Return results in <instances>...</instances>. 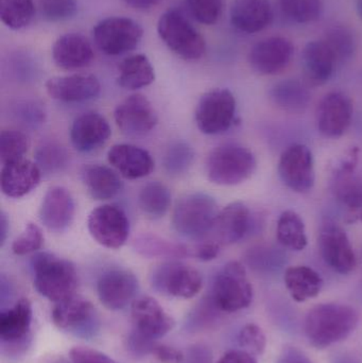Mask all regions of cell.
I'll return each instance as SVG.
<instances>
[{
  "label": "cell",
  "instance_id": "cell-47",
  "mask_svg": "<svg viewBox=\"0 0 362 363\" xmlns=\"http://www.w3.org/2000/svg\"><path fill=\"white\" fill-rule=\"evenodd\" d=\"M14 113L21 123L29 127H38L44 123L46 118L44 106L35 100L18 102L15 106Z\"/></svg>",
  "mask_w": 362,
  "mask_h": 363
},
{
  "label": "cell",
  "instance_id": "cell-48",
  "mask_svg": "<svg viewBox=\"0 0 362 363\" xmlns=\"http://www.w3.org/2000/svg\"><path fill=\"white\" fill-rule=\"evenodd\" d=\"M69 356L74 363H116L106 354L89 347H74L70 350Z\"/></svg>",
  "mask_w": 362,
  "mask_h": 363
},
{
  "label": "cell",
  "instance_id": "cell-9",
  "mask_svg": "<svg viewBox=\"0 0 362 363\" xmlns=\"http://www.w3.org/2000/svg\"><path fill=\"white\" fill-rule=\"evenodd\" d=\"M151 284L157 291L179 298H191L202 289L199 271L179 262L159 264L151 274Z\"/></svg>",
  "mask_w": 362,
  "mask_h": 363
},
{
  "label": "cell",
  "instance_id": "cell-3",
  "mask_svg": "<svg viewBox=\"0 0 362 363\" xmlns=\"http://www.w3.org/2000/svg\"><path fill=\"white\" fill-rule=\"evenodd\" d=\"M218 213L213 196L201 192L187 194L176 203L172 225L185 238L202 239L212 232Z\"/></svg>",
  "mask_w": 362,
  "mask_h": 363
},
{
  "label": "cell",
  "instance_id": "cell-8",
  "mask_svg": "<svg viewBox=\"0 0 362 363\" xmlns=\"http://www.w3.org/2000/svg\"><path fill=\"white\" fill-rule=\"evenodd\" d=\"M236 99L227 89H215L202 96L196 110V123L202 133L216 135L227 131L235 119Z\"/></svg>",
  "mask_w": 362,
  "mask_h": 363
},
{
  "label": "cell",
  "instance_id": "cell-30",
  "mask_svg": "<svg viewBox=\"0 0 362 363\" xmlns=\"http://www.w3.org/2000/svg\"><path fill=\"white\" fill-rule=\"evenodd\" d=\"M82 181L91 198L110 200L123 189V182L118 174L103 165H89L83 168Z\"/></svg>",
  "mask_w": 362,
  "mask_h": 363
},
{
  "label": "cell",
  "instance_id": "cell-38",
  "mask_svg": "<svg viewBox=\"0 0 362 363\" xmlns=\"http://www.w3.org/2000/svg\"><path fill=\"white\" fill-rule=\"evenodd\" d=\"M35 14L33 0H0L2 23L13 30L27 27Z\"/></svg>",
  "mask_w": 362,
  "mask_h": 363
},
{
  "label": "cell",
  "instance_id": "cell-27",
  "mask_svg": "<svg viewBox=\"0 0 362 363\" xmlns=\"http://www.w3.org/2000/svg\"><path fill=\"white\" fill-rule=\"evenodd\" d=\"M33 311L28 298H21L0 313V339L2 345L16 347L27 340L31 328Z\"/></svg>",
  "mask_w": 362,
  "mask_h": 363
},
{
  "label": "cell",
  "instance_id": "cell-18",
  "mask_svg": "<svg viewBox=\"0 0 362 363\" xmlns=\"http://www.w3.org/2000/svg\"><path fill=\"white\" fill-rule=\"evenodd\" d=\"M46 91L53 99L74 104L97 97L101 91V85L93 74H72L49 79L46 82Z\"/></svg>",
  "mask_w": 362,
  "mask_h": 363
},
{
  "label": "cell",
  "instance_id": "cell-39",
  "mask_svg": "<svg viewBox=\"0 0 362 363\" xmlns=\"http://www.w3.org/2000/svg\"><path fill=\"white\" fill-rule=\"evenodd\" d=\"M35 157L36 165L42 174H59L69 163V155L66 149L55 143H46L38 147Z\"/></svg>",
  "mask_w": 362,
  "mask_h": 363
},
{
  "label": "cell",
  "instance_id": "cell-19",
  "mask_svg": "<svg viewBox=\"0 0 362 363\" xmlns=\"http://www.w3.org/2000/svg\"><path fill=\"white\" fill-rule=\"evenodd\" d=\"M74 198L66 188L51 187L40 204V222L51 232H64L74 220Z\"/></svg>",
  "mask_w": 362,
  "mask_h": 363
},
{
  "label": "cell",
  "instance_id": "cell-7",
  "mask_svg": "<svg viewBox=\"0 0 362 363\" xmlns=\"http://www.w3.org/2000/svg\"><path fill=\"white\" fill-rule=\"evenodd\" d=\"M144 35L142 26L128 17H108L93 30L98 48L108 55H120L133 50Z\"/></svg>",
  "mask_w": 362,
  "mask_h": 363
},
{
  "label": "cell",
  "instance_id": "cell-24",
  "mask_svg": "<svg viewBox=\"0 0 362 363\" xmlns=\"http://www.w3.org/2000/svg\"><path fill=\"white\" fill-rule=\"evenodd\" d=\"M53 323L57 328L68 332H89L91 322L95 320V308L89 301L72 296L57 303L51 313Z\"/></svg>",
  "mask_w": 362,
  "mask_h": 363
},
{
  "label": "cell",
  "instance_id": "cell-11",
  "mask_svg": "<svg viewBox=\"0 0 362 363\" xmlns=\"http://www.w3.org/2000/svg\"><path fill=\"white\" fill-rule=\"evenodd\" d=\"M278 174L283 183L293 191H310L316 181L314 155L310 149L301 144L289 146L281 155Z\"/></svg>",
  "mask_w": 362,
  "mask_h": 363
},
{
  "label": "cell",
  "instance_id": "cell-5",
  "mask_svg": "<svg viewBox=\"0 0 362 363\" xmlns=\"http://www.w3.org/2000/svg\"><path fill=\"white\" fill-rule=\"evenodd\" d=\"M157 32L164 44L186 61L203 57L206 43L199 31L178 10H169L159 17Z\"/></svg>",
  "mask_w": 362,
  "mask_h": 363
},
{
  "label": "cell",
  "instance_id": "cell-43",
  "mask_svg": "<svg viewBox=\"0 0 362 363\" xmlns=\"http://www.w3.org/2000/svg\"><path fill=\"white\" fill-rule=\"evenodd\" d=\"M38 4L40 15L51 23L68 21L78 13L77 0H38Z\"/></svg>",
  "mask_w": 362,
  "mask_h": 363
},
{
  "label": "cell",
  "instance_id": "cell-21",
  "mask_svg": "<svg viewBox=\"0 0 362 363\" xmlns=\"http://www.w3.org/2000/svg\"><path fill=\"white\" fill-rule=\"evenodd\" d=\"M108 163L129 180L149 176L154 169V161L148 151L133 145H115L108 150Z\"/></svg>",
  "mask_w": 362,
  "mask_h": 363
},
{
  "label": "cell",
  "instance_id": "cell-51",
  "mask_svg": "<svg viewBox=\"0 0 362 363\" xmlns=\"http://www.w3.org/2000/svg\"><path fill=\"white\" fill-rule=\"evenodd\" d=\"M221 245L219 243L212 242L200 243L197 245V255L196 258L202 262H210L215 259L220 252Z\"/></svg>",
  "mask_w": 362,
  "mask_h": 363
},
{
  "label": "cell",
  "instance_id": "cell-53",
  "mask_svg": "<svg viewBox=\"0 0 362 363\" xmlns=\"http://www.w3.org/2000/svg\"><path fill=\"white\" fill-rule=\"evenodd\" d=\"M128 6L136 10H150L157 4H161L163 0H123Z\"/></svg>",
  "mask_w": 362,
  "mask_h": 363
},
{
  "label": "cell",
  "instance_id": "cell-29",
  "mask_svg": "<svg viewBox=\"0 0 362 363\" xmlns=\"http://www.w3.org/2000/svg\"><path fill=\"white\" fill-rule=\"evenodd\" d=\"M303 72L308 84L320 86L333 76L337 60L324 40H312L303 51Z\"/></svg>",
  "mask_w": 362,
  "mask_h": 363
},
{
  "label": "cell",
  "instance_id": "cell-17",
  "mask_svg": "<svg viewBox=\"0 0 362 363\" xmlns=\"http://www.w3.org/2000/svg\"><path fill=\"white\" fill-rule=\"evenodd\" d=\"M134 330L157 340L171 332L174 321L155 298L142 296L132 303Z\"/></svg>",
  "mask_w": 362,
  "mask_h": 363
},
{
  "label": "cell",
  "instance_id": "cell-52",
  "mask_svg": "<svg viewBox=\"0 0 362 363\" xmlns=\"http://www.w3.org/2000/svg\"><path fill=\"white\" fill-rule=\"evenodd\" d=\"M218 363H259L252 354L246 351H230L219 359Z\"/></svg>",
  "mask_w": 362,
  "mask_h": 363
},
{
  "label": "cell",
  "instance_id": "cell-33",
  "mask_svg": "<svg viewBox=\"0 0 362 363\" xmlns=\"http://www.w3.org/2000/svg\"><path fill=\"white\" fill-rule=\"evenodd\" d=\"M270 97L276 106L293 114L304 112L312 99L308 87L295 79H287L274 84Z\"/></svg>",
  "mask_w": 362,
  "mask_h": 363
},
{
  "label": "cell",
  "instance_id": "cell-6",
  "mask_svg": "<svg viewBox=\"0 0 362 363\" xmlns=\"http://www.w3.org/2000/svg\"><path fill=\"white\" fill-rule=\"evenodd\" d=\"M253 288L240 262L225 264L217 274L213 285L212 302L219 311L235 313L250 306Z\"/></svg>",
  "mask_w": 362,
  "mask_h": 363
},
{
  "label": "cell",
  "instance_id": "cell-14",
  "mask_svg": "<svg viewBox=\"0 0 362 363\" xmlns=\"http://www.w3.org/2000/svg\"><path fill=\"white\" fill-rule=\"evenodd\" d=\"M138 281L131 271L114 268L102 273L98 279V298L106 308L120 311L127 307L138 291Z\"/></svg>",
  "mask_w": 362,
  "mask_h": 363
},
{
  "label": "cell",
  "instance_id": "cell-12",
  "mask_svg": "<svg viewBox=\"0 0 362 363\" xmlns=\"http://www.w3.org/2000/svg\"><path fill=\"white\" fill-rule=\"evenodd\" d=\"M319 247L329 268L340 274H349L356 268L357 259L346 230L334 221L321 226Z\"/></svg>",
  "mask_w": 362,
  "mask_h": 363
},
{
  "label": "cell",
  "instance_id": "cell-40",
  "mask_svg": "<svg viewBox=\"0 0 362 363\" xmlns=\"http://www.w3.org/2000/svg\"><path fill=\"white\" fill-rule=\"evenodd\" d=\"M283 13L298 23L317 21L322 14V0H280Z\"/></svg>",
  "mask_w": 362,
  "mask_h": 363
},
{
  "label": "cell",
  "instance_id": "cell-45",
  "mask_svg": "<svg viewBox=\"0 0 362 363\" xmlns=\"http://www.w3.org/2000/svg\"><path fill=\"white\" fill-rule=\"evenodd\" d=\"M44 235L36 224L28 223L25 230L15 239L12 251L15 255H27L34 253L43 247Z\"/></svg>",
  "mask_w": 362,
  "mask_h": 363
},
{
  "label": "cell",
  "instance_id": "cell-22",
  "mask_svg": "<svg viewBox=\"0 0 362 363\" xmlns=\"http://www.w3.org/2000/svg\"><path fill=\"white\" fill-rule=\"evenodd\" d=\"M40 178V167L31 161L21 159L2 165L0 186L6 196L21 198L38 187Z\"/></svg>",
  "mask_w": 362,
  "mask_h": 363
},
{
  "label": "cell",
  "instance_id": "cell-25",
  "mask_svg": "<svg viewBox=\"0 0 362 363\" xmlns=\"http://www.w3.org/2000/svg\"><path fill=\"white\" fill-rule=\"evenodd\" d=\"M251 228V213L242 202H234L219 211L214 230L217 243L233 245L244 238Z\"/></svg>",
  "mask_w": 362,
  "mask_h": 363
},
{
  "label": "cell",
  "instance_id": "cell-49",
  "mask_svg": "<svg viewBox=\"0 0 362 363\" xmlns=\"http://www.w3.org/2000/svg\"><path fill=\"white\" fill-rule=\"evenodd\" d=\"M157 340L148 338L144 335L134 330L128 338V349L133 355L142 357V356L152 355L153 350L157 345Z\"/></svg>",
  "mask_w": 362,
  "mask_h": 363
},
{
  "label": "cell",
  "instance_id": "cell-10",
  "mask_svg": "<svg viewBox=\"0 0 362 363\" xmlns=\"http://www.w3.org/2000/svg\"><path fill=\"white\" fill-rule=\"evenodd\" d=\"M87 226L91 237L108 249H120L129 238V219L120 207L114 205H102L91 211Z\"/></svg>",
  "mask_w": 362,
  "mask_h": 363
},
{
  "label": "cell",
  "instance_id": "cell-2",
  "mask_svg": "<svg viewBox=\"0 0 362 363\" xmlns=\"http://www.w3.org/2000/svg\"><path fill=\"white\" fill-rule=\"evenodd\" d=\"M31 269L34 287L40 296L55 303L74 296L78 275L69 260L43 252L32 257Z\"/></svg>",
  "mask_w": 362,
  "mask_h": 363
},
{
  "label": "cell",
  "instance_id": "cell-37",
  "mask_svg": "<svg viewBox=\"0 0 362 363\" xmlns=\"http://www.w3.org/2000/svg\"><path fill=\"white\" fill-rule=\"evenodd\" d=\"M338 62H348L357 51V40L354 32L344 25H333L325 32L323 38Z\"/></svg>",
  "mask_w": 362,
  "mask_h": 363
},
{
  "label": "cell",
  "instance_id": "cell-50",
  "mask_svg": "<svg viewBox=\"0 0 362 363\" xmlns=\"http://www.w3.org/2000/svg\"><path fill=\"white\" fill-rule=\"evenodd\" d=\"M152 355L155 356L159 362L165 363H181L184 360L182 352L169 345H159V343L155 345Z\"/></svg>",
  "mask_w": 362,
  "mask_h": 363
},
{
  "label": "cell",
  "instance_id": "cell-13",
  "mask_svg": "<svg viewBox=\"0 0 362 363\" xmlns=\"http://www.w3.org/2000/svg\"><path fill=\"white\" fill-rule=\"evenodd\" d=\"M295 53L291 40L283 36H270L254 45L249 52L251 67L261 74H280L290 64Z\"/></svg>",
  "mask_w": 362,
  "mask_h": 363
},
{
  "label": "cell",
  "instance_id": "cell-4",
  "mask_svg": "<svg viewBox=\"0 0 362 363\" xmlns=\"http://www.w3.org/2000/svg\"><path fill=\"white\" fill-rule=\"evenodd\" d=\"M256 166V159L249 149L225 144L210 152L206 172L210 182L217 185L234 186L250 179Z\"/></svg>",
  "mask_w": 362,
  "mask_h": 363
},
{
  "label": "cell",
  "instance_id": "cell-35",
  "mask_svg": "<svg viewBox=\"0 0 362 363\" xmlns=\"http://www.w3.org/2000/svg\"><path fill=\"white\" fill-rule=\"evenodd\" d=\"M276 237L283 247L293 251H303L307 247L305 224L293 211H284L278 218Z\"/></svg>",
  "mask_w": 362,
  "mask_h": 363
},
{
  "label": "cell",
  "instance_id": "cell-54",
  "mask_svg": "<svg viewBox=\"0 0 362 363\" xmlns=\"http://www.w3.org/2000/svg\"><path fill=\"white\" fill-rule=\"evenodd\" d=\"M283 363H312L303 354L300 353L297 350H290L284 356Z\"/></svg>",
  "mask_w": 362,
  "mask_h": 363
},
{
  "label": "cell",
  "instance_id": "cell-15",
  "mask_svg": "<svg viewBox=\"0 0 362 363\" xmlns=\"http://www.w3.org/2000/svg\"><path fill=\"white\" fill-rule=\"evenodd\" d=\"M353 104L341 91H332L321 100L317 108V127L325 138L344 135L352 123Z\"/></svg>",
  "mask_w": 362,
  "mask_h": 363
},
{
  "label": "cell",
  "instance_id": "cell-20",
  "mask_svg": "<svg viewBox=\"0 0 362 363\" xmlns=\"http://www.w3.org/2000/svg\"><path fill=\"white\" fill-rule=\"evenodd\" d=\"M112 131L99 113L87 112L74 119L70 130L72 146L80 152H91L103 146Z\"/></svg>",
  "mask_w": 362,
  "mask_h": 363
},
{
  "label": "cell",
  "instance_id": "cell-46",
  "mask_svg": "<svg viewBox=\"0 0 362 363\" xmlns=\"http://www.w3.org/2000/svg\"><path fill=\"white\" fill-rule=\"evenodd\" d=\"M240 347L252 355H261L265 351L267 340L265 334L259 326L247 324L238 335Z\"/></svg>",
  "mask_w": 362,
  "mask_h": 363
},
{
  "label": "cell",
  "instance_id": "cell-1",
  "mask_svg": "<svg viewBox=\"0 0 362 363\" xmlns=\"http://www.w3.org/2000/svg\"><path fill=\"white\" fill-rule=\"evenodd\" d=\"M359 315L353 307L327 303L308 311L304 330L310 345L325 349L348 338L358 325Z\"/></svg>",
  "mask_w": 362,
  "mask_h": 363
},
{
  "label": "cell",
  "instance_id": "cell-41",
  "mask_svg": "<svg viewBox=\"0 0 362 363\" xmlns=\"http://www.w3.org/2000/svg\"><path fill=\"white\" fill-rule=\"evenodd\" d=\"M195 160V151L186 143L170 145L164 155V167L172 176H180L188 172Z\"/></svg>",
  "mask_w": 362,
  "mask_h": 363
},
{
  "label": "cell",
  "instance_id": "cell-31",
  "mask_svg": "<svg viewBox=\"0 0 362 363\" xmlns=\"http://www.w3.org/2000/svg\"><path fill=\"white\" fill-rule=\"evenodd\" d=\"M284 279L291 298L298 303L316 298L323 287L322 277L307 266L290 267L285 272Z\"/></svg>",
  "mask_w": 362,
  "mask_h": 363
},
{
  "label": "cell",
  "instance_id": "cell-28",
  "mask_svg": "<svg viewBox=\"0 0 362 363\" xmlns=\"http://www.w3.org/2000/svg\"><path fill=\"white\" fill-rule=\"evenodd\" d=\"M356 162H346L336 174L334 194L351 221L362 222V179L355 176Z\"/></svg>",
  "mask_w": 362,
  "mask_h": 363
},
{
  "label": "cell",
  "instance_id": "cell-55",
  "mask_svg": "<svg viewBox=\"0 0 362 363\" xmlns=\"http://www.w3.org/2000/svg\"><path fill=\"white\" fill-rule=\"evenodd\" d=\"M9 233V220L6 218V213L2 211L1 217H0V242L1 245L6 242V236Z\"/></svg>",
  "mask_w": 362,
  "mask_h": 363
},
{
  "label": "cell",
  "instance_id": "cell-26",
  "mask_svg": "<svg viewBox=\"0 0 362 363\" xmlns=\"http://www.w3.org/2000/svg\"><path fill=\"white\" fill-rule=\"evenodd\" d=\"M52 57L55 65L62 69H80L93 61V47L82 34H64L53 45Z\"/></svg>",
  "mask_w": 362,
  "mask_h": 363
},
{
  "label": "cell",
  "instance_id": "cell-16",
  "mask_svg": "<svg viewBox=\"0 0 362 363\" xmlns=\"http://www.w3.org/2000/svg\"><path fill=\"white\" fill-rule=\"evenodd\" d=\"M117 127L128 135H144L157 125V114L145 96H129L117 106L114 113Z\"/></svg>",
  "mask_w": 362,
  "mask_h": 363
},
{
  "label": "cell",
  "instance_id": "cell-32",
  "mask_svg": "<svg viewBox=\"0 0 362 363\" xmlns=\"http://www.w3.org/2000/svg\"><path fill=\"white\" fill-rule=\"evenodd\" d=\"M134 249L146 257L196 258L197 255V245H183L151 234L137 237Z\"/></svg>",
  "mask_w": 362,
  "mask_h": 363
},
{
  "label": "cell",
  "instance_id": "cell-36",
  "mask_svg": "<svg viewBox=\"0 0 362 363\" xmlns=\"http://www.w3.org/2000/svg\"><path fill=\"white\" fill-rule=\"evenodd\" d=\"M138 204L148 217L157 219L167 213L171 205V192L163 183L150 182L140 190Z\"/></svg>",
  "mask_w": 362,
  "mask_h": 363
},
{
  "label": "cell",
  "instance_id": "cell-56",
  "mask_svg": "<svg viewBox=\"0 0 362 363\" xmlns=\"http://www.w3.org/2000/svg\"><path fill=\"white\" fill-rule=\"evenodd\" d=\"M357 13H358L359 17L362 19V0H357L356 1Z\"/></svg>",
  "mask_w": 362,
  "mask_h": 363
},
{
  "label": "cell",
  "instance_id": "cell-34",
  "mask_svg": "<svg viewBox=\"0 0 362 363\" xmlns=\"http://www.w3.org/2000/svg\"><path fill=\"white\" fill-rule=\"evenodd\" d=\"M118 72V84L130 91L148 86L155 79L154 68L145 55L125 57L119 64Z\"/></svg>",
  "mask_w": 362,
  "mask_h": 363
},
{
  "label": "cell",
  "instance_id": "cell-44",
  "mask_svg": "<svg viewBox=\"0 0 362 363\" xmlns=\"http://www.w3.org/2000/svg\"><path fill=\"white\" fill-rule=\"evenodd\" d=\"M191 14L203 25H215L222 15L223 0H186Z\"/></svg>",
  "mask_w": 362,
  "mask_h": 363
},
{
  "label": "cell",
  "instance_id": "cell-23",
  "mask_svg": "<svg viewBox=\"0 0 362 363\" xmlns=\"http://www.w3.org/2000/svg\"><path fill=\"white\" fill-rule=\"evenodd\" d=\"M232 25L244 33L263 31L273 21L269 0H235L230 13Z\"/></svg>",
  "mask_w": 362,
  "mask_h": 363
},
{
  "label": "cell",
  "instance_id": "cell-42",
  "mask_svg": "<svg viewBox=\"0 0 362 363\" xmlns=\"http://www.w3.org/2000/svg\"><path fill=\"white\" fill-rule=\"evenodd\" d=\"M29 148V140L23 132L4 130L0 134V161L2 165L23 159Z\"/></svg>",
  "mask_w": 362,
  "mask_h": 363
}]
</instances>
